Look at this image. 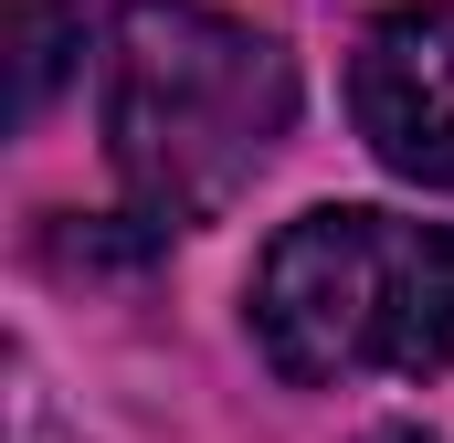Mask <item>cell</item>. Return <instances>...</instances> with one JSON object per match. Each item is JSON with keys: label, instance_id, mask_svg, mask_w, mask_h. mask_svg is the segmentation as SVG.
<instances>
[{"label": "cell", "instance_id": "obj_1", "mask_svg": "<svg viewBox=\"0 0 454 443\" xmlns=\"http://www.w3.org/2000/svg\"><path fill=\"white\" fill-rule=\"evenodd\" d=\"M106 159L137 232L212 222L275 159L296 116V64L201 0H127L106 21Z\"/></svg>", "mask_w": 454, "mask_h": 443}, {"label": "cell", "instance_id": "obj_2", "mask_svg": "<svg viewBox=\"0 0 454 443\" xmlns=\"http://www.w3.org/2000/svg\"><path fill=\"white\" fill-rule=\"evenodd\" d=\"M254 338L286 380H434L454 369V222L307 212L254 264Z\"/></svg>", "mask_w": 454, "mask_h": 443}, {"label": "cell", "instance_id": "obj_3", "mask_svg": "<svg viewBox=\"0 0 454 443\" xmlns=\"http://www.w3.org/2000/svg\"><path fill=\"white\" fill-rule=\"evenodd\" d=\"M348 116H359V137L391 180L454 190V0L391 11V21L359 32Z\"/></svg>", "mask_w": 454, "mask_h": 443}, {"label": "cell", "instance_id": "obj_4", "mask_svg": "<svg viewBox=\"0 0 454 443\" xmlns=\"http://www.w3.org/2000/svg\"><path fill=\"white\" fill-rule=\"evenodd\" d=\"M0 11H11V116L32 127L85 53V0H0Z\"/></svg>", "mask_w": 454, "mask_h": 443}, {"label": "cell", "instance_id": "obj_5", "mask_svg": "<svg viewBox=\"0 0 454 443\" xmlns=\"http://www.w3.org/2000/svg\"><path fill=\"white\" fill-rule=\"evenodd\" d=\"M370 443H434V433H412V423H391V433H370Z\"/></svg>", "mask_w": 454, "mask_h": 443}]
</instances>
